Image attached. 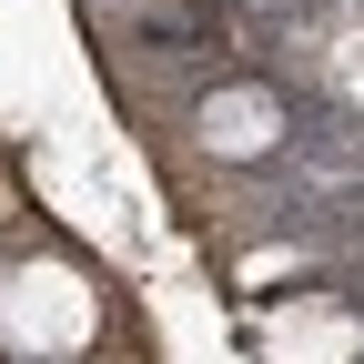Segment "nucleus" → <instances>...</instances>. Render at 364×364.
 Wrapping results in <instances>:
<instances>
[{"label": "nucleus", "mask_w": 364, "mask_h": 364, "mask_svg": "<svg viewBox=\"0 0 364 364\" xmlns=\"http://www.w3.org/2000/svg\"><path fill=\"white\" fill-rule=\"evenodd\" d=\"M102 273L81 253H11L0 263V354L21 364H71L102 334Z\"/></svg>", "instance_id": "1"}, {"label": "nucleus", "mask_w": 364, "mask_h": 364, "mask_svg": "<svg viewBox=\"0 0 364 364\" xmlns=\"http://www.w3.org/2000/svg\"><path fill=\"white\" fill-rule=\"evenodd\" d=\"M253 354L263 364H364V314L334 294H284L253 324Z\"/></svg>", "instance_id": "2"}, {"label": "nucleus", "mask_w": 364, "mask_h": 364, "mask_svg": "<svg viewBox=\"0 0 364 364\" xmlns=\"http://www.w3.org/2000/svg\"><path fill=\"white\" fill-rule=\"evenodd\" d=\"M284 142V91L273 81H213L193 102V152L203 162H263Z\"/></svg>", "instance_id": "3"}]
</instances>
